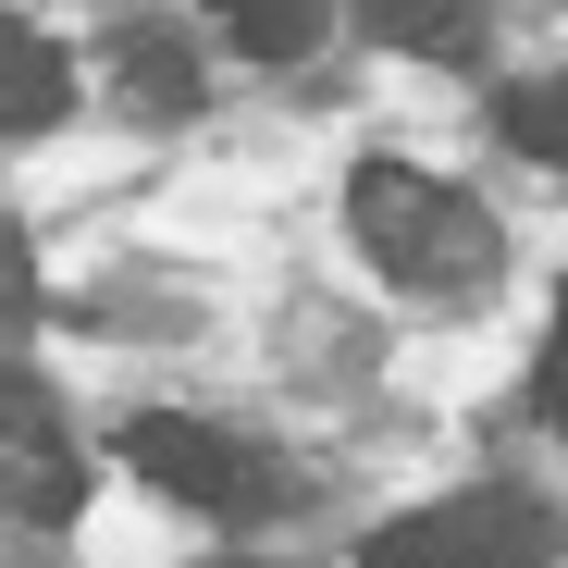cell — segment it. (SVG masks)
Segmentation results:
<instances>
[{"label":"cell","instance_id":"6da1fadb","mask_svg":"<svg viewBox=\"0 0 568 568\" xmlns=\"http://www.w3.org/2000/svg\"><path fill=\"white\" fill-rule=\"evenodd\" d=\"M346 223H358V247L384 260L408 297H469V284L495 272V223L457 199V185H433V173H408V161H358V185H346Z\"/></svg>","mask_w":568,"mask_h":568},{"label":"cell","instance_id":"7a4b0ae2","mask_svg":"<svg viewBox=\"0 0 568 568\" xmlns=\"http://www.w3.org/2000/svg\"><path fill=\"white\" fill-rule=\"evenodd\" d=\"M544 544H556V519L531 507V495H445V507H420V519H384L371 531V568H544Z\"/></svg>","mask_w":568,"mask_h":568},{"label":"cell","instance_id":"3957f363","mask_svg":"<svg viewBox=\"0 0 568 568\" xmlns=\"http://www.w3.org/2000/svg\"><path fill=\"white\" fill-rule=\"evenodd\" d=\"M124 469L136 483H161L173 507H211V519H247V507H272V469L235 445V433H211V420H124Z\"/></svg>","mask_w":568,"mask_h":568},{"label":"cell","instance_id":"277c9868","mask_svg":"<svg viewBox=\"0 0 568 568\" xmlns=\"http://www.w3.org/2000/svg\"><path fill=\"white\" fill-rule=\"evenodd\" d=\"M62 112H74L62 38H38L26 13H0V136H38V124H62Z\"/></svg>","mask_w":568,"mask_h":568},{"label":"cell","instance_id":"5b68a950","mask_svg":"<svg viewBox=\"0 0 568 568\" xmlns=\"http://www.w3.org/2000/svg\"><path fill=\"white\" fill-rule=\"evenodd\" d=\"M358 26L384 50H420V62H457L483 38V0H358Z\"/></svg>","mask_w":568,"mask_h":568},{"label":"cell","instance_id":"8992f818","mask_svg":"<svg viewBox=\"0 0 568 568\" xmlns=\"http://www.w3.org/2000/svg\"><path fill=\"white\" fill-rule=\"evenodd\" d=\"M211 26H223L235 50H260V62H297V50L322 38V0H211Z\"/></svg>","mask_w":568,"mask_h":568},{"label":"cell","instance_id":"52a82bcc","mask_svg":"<svg viewBox=\"0 0 568 568\" xmlns=\"http://www.w3.org/2000/svg\"><path fill=\"white\" fill-rule=\"evenodd\" d=\"M0 507L13 519H74V457L38 433V445H0Z\"/></svg>","mask_w":568,"mask_h":568},{"label":"cell","instance_id":"ba28073f","mask_svg":"<svg viewBox=\"0 0 568 568\" xmlns=\"http://www.w3.org/2000/svg\"><path fill=\"white\" fill-rule=\"evenodd\" d=\"M507 149H531V161H556L568 173V74H544V87H507Z\"/></svg>","mask_w":568,"mask_h":568},{"label":"cell","instance_id":"9c48e42d","mask_svg":"<svg viewBox=\"0 0 568 568\" xmlns=\"http://www.w3.org/2000/svg\"><path fill=\"white\" fill-rule=\"evenodd\" d=\"M124 87H136L149 112H185V100H199V74H185L173 38H124Z\"/></svg>","mask_w":568,"mask_h":568},{"label":"cell","instance_id":"30bf717a","mask_svg":"<svg viewBox=\"0 0 568 568\" xmlns=\"http://www.w3.org/2000/svg\"><path fill=\"white\" fill-rule=\"evenodd\" d=\"M38 433H50L38 384H26V371H0V445H38Z\"/></svg>","mask_w":568,"mask_h":568},{"label":"cell","instance_id":"8fae6325","mask_svg":"<svg viewBox=\"0 0 568 568\" xmlns=\"http://www.w3.org/2000/svg\"><path fill=\"white\" fill-rule=\"evenodd\" d=\"M544 420H568V297H556V334H544Z\"/></svg>","mask_w":568,"mask_h":568}]
</instances>
